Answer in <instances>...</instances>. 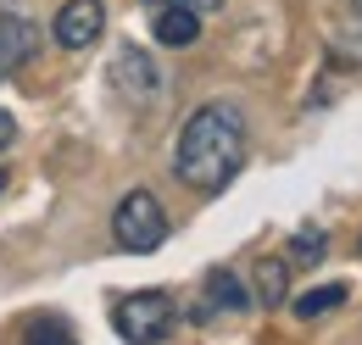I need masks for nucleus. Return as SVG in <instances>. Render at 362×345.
<instances>
[{"mask_svg": "<svg viewBox=\"0 0 362 345\" xmlns=\"http://www.w3.org/2000/svg\"><path fill=\"white\" fill-rule=\"evenodd\" d=\"M179 323V306L168 290H134L112 306V329L123 345H162Z\"/></svg>", "mask_w": 362, "mask_h": 345, "instance_id": "2", "label": "nucleus"}, {"mask_svg": "<svg viewBox=\"0 0 362 345\" xmlns=\"http://www.w3.org/2000/svg\"><path fill=\"white\" fill-rule=\"evenodd\" d=\"M112 89H117L129 106H151V100L162 95V73H156V62L145 56V45H117V56H112Z\"/></svg>", "mask_w": 362, "mask_h": 345, "instance_id": "4", "label": "nucleus"}, {"mask_svg": "<svg viewBox=\"0 0 362 345\" xmlns=\"http://www.w3.org/2000/svg\"><path fill=\"white\" fill-rule=\"evenodd\" d=\"M112 240L123 245V251H156L162 240H168V212H162V201L151 195V189H129L123 201H117V212H112Z\"/></svg>", "mask_w": 362, "mask_h": 345, "instance_id": "3", "label": "nucleus"}, {"mask_svg": "<svg viewBox=\"0 0 362 345\" xmlns=\"http://www.w3.org/2000/svg\"><path fill=\"white\" fill-rule=\"evenodd\" d=\"M100 28H106V6L100 0H67L56 11V23H50V34H56L62 50H90L100 40Z\"/></svg>", "mask_w": 362, "mask_h": 345, "instance_id": "5", "label": "nucleus"}, {"mask_svg": "<svg viewBox=\"0 0 362 345\" xmlns=\"http://www.w3.org/2000/svg\"><path fill=\"white\" fill-rule=\"evenodd\" d=\"M23 345H78V334H73V323H67V317L40 312V317L23 329Z\"/></svg>", "mask_w": 362, "mask_h": 345, "instance_id": "11", "label": "nucleus"}, {"mask_svg": "<svg viewBox=\"0 0 362 345\" xmlns=\"http://www.w3.org/2000/svg\"><path fill=\"white\" fill-rule=\"evenodd\" d=\"M346 301H351L346 284H317V290H307V296H296V317H301V323H317V317L340 312Z\"/></svg>", "mask_w": 362, "mask_h": 345, "instance_id": "10", "label": "nucleus"}, {"mask_svg": "<svg viewBox=\"0 0 362 345\" xmlns=\"http://www.w3.org/2000/svg\"><path fill=\"white\" fill-rule=\"evenodd\" d=\"M251 306H257L251 284H240L228 267H212V273H206V284H201L195 317H212V312H251Z\"/></svg>", "mask_w": 362, "mask_h": 345, "instance_id": "6", "label": "nucleus"}, {"mask_svg": "<svg viewBox=\"0 0 362 345\" xmlns=\"http://www.w3.org/2000/svg\"><path fill=\"white\" fill-rule=\"evenodd\" d=\"M323 251H329L323 228H301V234H290V267H313Z\"/></svg>", "mask_w": 362, "mask_h": 345, "instance_id": "12", "label": "nucleus"}, {"mask_svg": "<svg viewBox=\"0 0 362 345\" xmlns=\"http://www.w3.org/2000/svg\"><path fill=\"white\" fill-rule=\"evenodd\" d=\"M251 279H257V306H279L284 290H290V262L284 257H262L257 267H251Z\"/></svg>", "mask_w": 362, "mask_h": 345, "instance_id": "9", "label": "nucleus"}, {"mask_svg": "<svg viewBox=\"0 0 362 345\" xmlns=\"http://www.w3.org/2000/svg\"><path fill=\"white\" fill-rule=\"evenodd\" d=\"M34 50H40V28L23 11H0V67L17 73V67L34 62Z\"/></svg>", "mask_w": 362, "mask_h": 345, "instance_id": "7", "label": "nucleus"}, {"mask_svg": "<svg viewBox=\"0 0 362 345\" xmlns=\"http://www.w3.org/2000/svg\"><path fill=\"white\" fill-rule=\"evenodd\" d=\"M245 151H251L245 112L234 100H206L201 112H189V123L179 129L173 172H179V184H189V189L218 195V189L234 184V172L245 168Z\"/></svg>", "mask_w": 362, "mask_h": 345, "instance_id": "1", "label": "nucleus"}, {"mask_svg": "<svg viewBox=\"0 0 362 345\" xmlns=\"http://www.w3.org/2000/svg\"><path fill=\"white\" fill-rule=\"evenodd\" d=\"M0 189H6V172H0Z\"/></svg>", "mask_w": 362, "mask_h": 345, "instance_id": "15", "label": "nucleus"}, {"mask_svg": "<svg viewBox=\"0 0 362 345\" xmlns=\"http://www.w3.org/2000/svg\"><path fill=\"white\" fill-rule=\"evenodd\" d=\"M151 34H156V45H168V50H184V45H195V34H201V11L195 6H156Z\"/></svg>", "mask_w": 362, "mask_h": 345, "instance_id": "8", "label": "nucleus"}, {"mask_svg": "<svg viewBox=\"0 0 362 345\" xmlns=\"http://www.w3.org/2000/svg\"><path fill=\"white\" fill-rule=\"evenodd\" d=\"M11 139H17V123H11V112H0V151H11Z\"/></svg>", "mask_w": 362, "mask_h": 345, "instance_id": "14", "label": "nucleus"}, {"mask_svg": "<svg viewBox=\"0 0 362 345\" xmlns=\"http://www.w3.org/2000/svg\"><path fill=\"white\" fill-rule=\"evenodd\" d=\"M151 6H195V11H218L223 0H151Z\"/></svg>", "mask_w": 362, "mask_h": 345, "instance_id": "13", "label": "nucleus"}, {"mask_svg": "<svg viewBox=\"0 0 362 345\" xmlns=\"http://www.w3.org/2000/svg\"><path fill=\"white\" fill-rule=\"evenodd\" d=\"M0 78H6V67H0Z\"/></svg>", "mask_w": 362, "mask_h": 345, "instance_id": "16", "label": "nucleus"}]
</instances>
